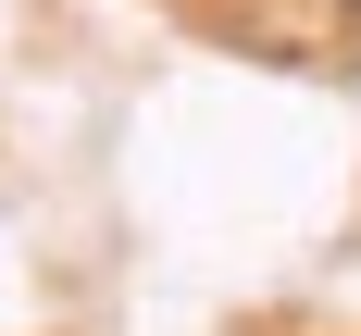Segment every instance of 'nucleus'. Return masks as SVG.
Returning a JSON list of instances; mask_svg holds the SVG:
<instances>
[]
</instances>
